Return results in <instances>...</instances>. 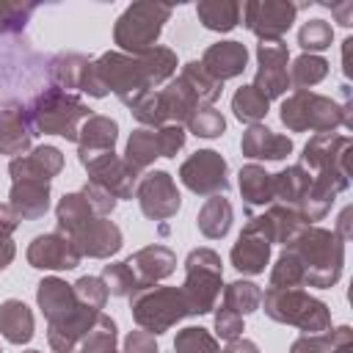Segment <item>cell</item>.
I'll return each instance as SVG.
<instances>
[{"label": "cell", "mask_w": 353, "mask_h": 353, "mask_svg": "<svg viewBox=\"0 0 353 353\" xmlns=\"http://www.w3.org/2000/svg\"><path fill=\"white\" fill-rule=\"evenodd\" d=\"M248 223L256 229V232H262L268 240H270V245L273 243H281V245H287L306 223L301 221V215L292 210V207H284V204H268V210L262 212V215H251L248 218Z\"/></svg>", "instance_id": "obj_27"}, {"label": "cell", "mask_w": 353, "mask_h": 353, "mask_svg": "<svg viewBox=\"0 0 353 353\" xmlns=\"http://www.w3.org/2000/svg\"><path fill=\"white\" fill-rule=\"evenodd\" d=\"M232 221H234V207H232V201L223 199V196H210V199L201 204L199 215H196V226H199V232H201L207 240H221V237H226L229 229H232Z\"/></svg>", "instance_id": "obj_34"}, {"label": "cell", "mask_w": 353, "mask_h": 353, "mask_svg": "<svg viewBox=\"0 0 353 353\" xmlns=\"http://www.w3.org/2000/svg\"><path fill=\"white\" fill-rule=\"evenodd\" d=\"M99 215L91 210V204L85 201V196L80 190L74 193H63L58 207H55V221H58V232L66 234L69 240H74L88 223H94Z\"/></svg>", "instance_id": "obj_32"}, {"label": "cell", "mask_w": 353, "mask_h": 353, "mask_svg": "<svg viewBox=\"0 0 353 353\" xmlns=\"http://www.w3.org/2000/svg\"><path fill=\"white\" fill-rule=\"evenodd\" d=\"M223 287V262L212 248H193L185 256V281L182 295L188 303L190 317L210 314Z\"/></svg>", "instance_id": "obj_7"}, {"label": "cell", "mask_w": 353, "mask_h": 353, "mask_svg": "<svg viewBox=\"0 0 353 353\" xmlns=\"http://www.w3.org/2000/svg\"><path fill=\"white\" fill-rule=\"evenodd\" d=\"M17 226H19V218L11 212L8 204H0V240L3 237H11L17 232Z\"/></svg>", "instance_id": "obj_54"}, {"label": "cell", "mask_w": 353, "mask_h": 353, "mask_svg": "<svg viewBox=\"0 0 353 353\" xmlns=\"http://www.w3.org/2000/svg\"><path fill=\"white\" fill-rule=\"evenodd\" d=\"M116 320L108 314H99L97 323L91 325V331L83 336V342L77 345V353H108L116 350Z\"/></svg>", "instance_id": "obj_43"}, {"label": "cell", "mask_w": 353, "mask_h": 353, "mask_svg": "<svg viewBox=\"0 0 353 353\" xmlns=\"http://www.w3.org/2000/svg\"><path fill=\"white\" fill-rule=\"evenodd\" d=\"M72 290H74L77 301H80L83 306H88V309L102 312L105 303H108V287L102 284L99 276H80V279L72 284Z\"/></svg>", "instance_id": "obj_50"}, {"label": "cell", "mask_w": 353, "mask_h": 353, "mask_svg": "<svg viewBox=\"0 0 353 353\" xmlns=\"http://www.w3.org/2000/svg\"><path fill=\"white\" fill-rule=\"evenodd\" d=\"M124 265L130 268L135 284H138V292L146 290V287H154L157 281L168 279L174 270H176V254L168 248V245H146L135 254H130L124 259Z\"/></svg>", "instance_id": "obj_19"}, {"label": "cell", "mask_w": 353, "mask_h": 353, "mask_svg": "<svg viewBox=\"0 0 353 353\" xmlns=\"http://www.w3.org/2000/svg\"><path fill=\"white\" fill-rule=\"evenodd\" d=\"M135 199L138 207L146 218L152 221H168L179 212L182 196L176 190V182L168 171H149L138 179L135 185Z\"/></svg>", "instance_id": "obj_13"}, {"label": "cell", "mask_w": 353, "mask_h": 353, "mask_svg": "<svg viewBox=\"0 0 353 353\" xmlns=\"http://www.w3.org/2000/svg\"><path fill=\"white\" fill-rule=\"evenodd\" d=\"M119 141V124L110 116L102 113H91L83 124H80V135H77V160L85 163L97 154L113 152Z\"/></svg>", "instance_id": "obj_25"}, {"label": "cell", "mask_w": 353, "mask_h": 353, "mask_svg": "<svg viewBox=\"0 0 353 353\" xmlns=\"http://www.w3.org/2000/svg\"><path fill=\"white\" fill-rule=\"evenodd\" d=\"M185 146V127L182 124H165V127H138L127 138L124 160L141 174L149 168L157 157H174Z\"/></svg>", "instance_id": "obj_9"}, {"label": "cell", "mask_w": 353, "mask_h": 353, "mask_svg": "<svg viewBox=\"0 0 353 353\" xmlns=\"http://www.w3.org/2000/svg\"><path fill=\"white\" fill-rule=\"evenodd\" d=\"M157 97H160V105H163V113H165V121L168 124H188L190 116L199 108H204L199 102V97L190 91V85L179 74L174 80H168V85L160 88Z\"/></svg>", "instance_id": "obj_31"}, {"label": "cell", "mask_w": 353, "mask_h": 353, "mask_svg": "<svg viewBox=\"0 0 353 353\" xmlns=\"http://www.w3.org/2000/svg\"><path fill=\"white\" fill-rule=\"evenodd\" d=\"M284 248L303 265V287L328 290L339 281L345 265V240L323 226H303Z\"/></svg>", "instance_id": "obj_2"}, {"label": "cell", "mask_w": 353, "mask_h": 353, "mask_svg": "<svg viewBox=\"0 0 353 353\" xmlns=\"http://www.w3.org/2000/svg\"><path fill=\"white\" fill-rule=\"evenodd\" d=\"M240 196L248 207H268L273 204V174H268L262 165L248 163L240 168Z\"/></svg>", "instance_id": "obj_37"}, {"label": "cell", "mask_w": 353, "mask_h": 353, "mask_svg": "<svg viewBox=\"0 0 353 353\" xmlns=\"http://www.w3.org/2000/svg\"><path fill=\"white\" fill-rule=\"evenodd\" d=\"M347 185H350V176L347 174H336V171H320V174H314L312 176V185L303 193V199L295 207V212L301 215V221L306 226H314V221H323L331 212L336 196L342 190H347Z\"/></svg>", "instance_id": "obj_16"}, {"label": "cell", "mask_w": 353, "mask_h": 353, "mask_svg": "<svg viewBox=\"0 0 353 353\" xmlns=\"http://www.w3.org/2000/svg\"><path fill=\"white\" fill-rule=\"evenodd\" d=\"M63 168V154L58 146L41 143L36 149H30L28 154H19L8 163V174L11 182L19 179H39V182H50L52 176H58Z\"/></svg>", "instance_id": "obj_22"}, {"label": "cell", "mask_w": 353, "mask_h": 353, "mask_svg": "<svg viewBox=\"0 0 353 353\" xmlns=\"http://www.w3.org/2000/svg\"><path fill=\"white\" fill-rule=\"evenodd\" d=\"M179 77L190 85V91L199 97V102H201L204 108H210V105H215V102L221 99L223 83L212 80V77L204 72V66H201L199 61H188V63L179 69Z\"/></svg>", "instance_id": "obj_40"}, {"label": "cell", "mask_w": 353, "mask_h": 353, "mask_svg": "<svg viewBox=\"0 0 353 353\" xmlns=\"http://www.w3.org/2000/svg\"><path fill=\"white\" fill-rule=\"evenodd\" d=\"M171 19V6L165 3H132L121 11L113 25V41L127 55H143L157 47V39Z\"/></svg>", "instance_id": "obj_6"}, {"label": "cell", "mask_w": 353, "mask_h": 353, "mask_svg": "<svg viewBox=\"0 0 353 353\" xmlns=\"http://www.w3.org/2000/svg\"><path fill=\"white\" fill-rule=\"evenodd\" d=\"M218 353H259V345L256 342H251V339H245V336H237V339H232L223 350H218Z\"/></svg>", "instance_id": "obj_55"}, {"label": "cell", "mask_w": 353, "mask_h": 353, "mask_svg": "<svg viewBox=\"0 0 353 353\" xmlns=\"http://www.w3.org/2000/svg\"><path fill=\"white\" fill-rule=\"evenodd\" d=\"M80 193L85 196V201L91 204V210H94L99 218H110V212L116 210V199H113L108 190H102L99 185H91V182H85V185L80 188Z\"/></svg>", "instance_id": "obj_52"}, {"label": "cell", "mask_w": 353, "mask_h": 353, "mask_svg": "<svg viewBox=\"0 0 353 353\" xmlns=\"http://www.w3.org/2000/svg\"><path fill=\"white\" fill-rule=\"evenodd\" d=\"M353 342V328L350 325H339V328H328L323 334H303L290 345V353H331L339 345Z\"/></svg>", "instance_id": "obj_39"}, {"label": "cell", "mask_w": 353, "mask_h": 353, "mask_svg": "<svg viewBox=\"0 0 353 353\" xmlns=\"http://www.w3.org/2000/svg\"><path fill=\"white\" fill-rule=\"evenodd\" d=\"M199 63L204 66V72L212 80L226 83V80H232V77H237V74L245 72V66H248V50H245L243 41H234V39L215 41V44H210L204 50V55H201Z\"/></svg>", "instance_id": "obj_21"}, {"label": "cell", "mask_w": 353, "mask_h": 353, "mask_svg": "<svg viewBox=\"0 0 353 353\" xmlns=\"http://www.w3.org/2000/svg\"><path fill=\"white\" fill-rule=\"evenodd\" d=\"M240 14H243V25L259 41H281V36L295 22L298 6L290 0H248Z\"/></svg>", "instance_id": "obj_12"}, {"label": "cell", "mask_w": 353, "mask_h": 353, "mask_svg": "<svg viewBox=\"0 0 353 353\" xmlns=\"http://www.w3.org/2000/svg\"><path fill=\"white\" fill-rule=\"evenodd\" d=\"M119 353H160V350H157L154 336L138 328V331H130V334L124 336V345H121Z\"/></svg>", "instance_id": "obj_53"}, {"label": "cell", "mask_w": 353, "mask_h": 353, "mask_svg": "<svg viewBox=\"0 0 353 353\" xmlns=\"http://www.w3.org/2000/svg\"><path fill=\"white\" fill-rule=\"evenodd\" d=\"M243 6L237 0H201L196 3V17L207 30L215 33H229L240 22Z\"/></svg>", "instance_id": "obj_36"}, {"label": "cell", "mask_w": 353, "mask_h": 353, "mask_svg": "<svg viewBox=\"0 0 353 353\" xmlns=\"http://www.w3.org/2000/svg\"><path fill=\"white\" fill-rule=\"evenodd\" d=\"M97 74L108 94L113 91L119 102L132 108L143 94L154 91L157 85L168 83L176 72V52L171 47H152L143 55H127V52H102L97 61Z\"/></svg>", "instance_id": "obj_1"}, {"label": "cell", "mask_w": 353, "mask_h": 353, "mask_svg": "<svg viewBox=\"0 0 353 353\" xmlns=\"http://www.w3.org/2000/svg\"><path fill=\"white\" fill-rule=\"evenodd\" d=\"M0 353H3V350H0Z\"/></svg>", "instance_id": "obj_58"}, {"label": "cell", "mask_w": 353, "mask_h": 353, "mask_svg": "<svg viewBox=\"0 0 353 353\" xmlns=\"http://www.w3.org/2000/svg\"><path fill=\"white\" fill-rule=\"evenodd\" d=\"M14 256H17V245L11 243V237H3L0 240V273L14 262Z\"/></svg>", "instance_id": "obj_56"}, {"label": "cell", "mask_w": 353, "mask_h": 353, "mask_svg": "<svg viewBox=\"0 0 353 353\" xmlns=\"http://www.w3.org/2000/svg\"><path fill=\"white\" fill-rule=\"evenodd\" d=\"M188 130H190L196 138H218V135H223V130H226V119H223V113L215 110L212 105H210V108H199V110L190 116Z\"/></svg>", "instance_id": "obj_49"}, {"label": "cell", "mask_w": 353, "mask_h": 353, "mask_svg": "<svg viewBox=\"0 0 353 353\" xmlns=\"http://www.w3.org/2000/svg\"><path fill=\"white\" fill-rule=\"evenodd\" d=\"M350 135H336V132H317L306 141L303 146V163L309 168L320 171H336V174H347V154H350Z\"/></svg>", "instance_id": "obj_18"}, {"label": "cell", "mask_w": 353, "mask_h": 353, "mask_svg": "<svg viewBox=\"0 0 353 353\" xmlns=\"http://www.w3.org/2000/svg\"><path fill=\"white\" fill-rule=\"evenodd\" d=\"M215 334H218L221 339H226V342L243 336V317L221 303V306L215 309Z\"/></svg>", "instance_id": "obj_51"}, {"label": "cell", "mask_w": 353, "mask_h": 353, "mask_svg": "<svg viewBox=\"0 0 353 353\" xmlns=\"http://www.w3.org/2000/svg\"><path fill=\"white\" fill-rule=\"evenodd\" d=\"M229 259H232L237 273L259 276V273H265V265L270 262V240L262 232H256L251 223H245L240 237H237V243L232 245Z\"/></svg>", "instance_id": "obj_23"}, {"label": "cell", "mask_w": 353, "mask_h": 353, "mask_svg": "<svg viewBox=\"0 0 353 353\" xmlns=\"http://www.w3.org/2000/svg\"><path fill=\"white\" fill-rule=\"evenodd\" d=\"M179 182L196 196H223L229 190V165L215 149H196L179 165Z\"/></svg>", "instance_id": "obj_10"}, {"label": "cell", "mask_w": 353, "mask_h": 353, "mask_svg": "<svg viewBox=\"0 0 353 353\" xmlns=\"http://www.w3.org/2000/svg\"><path fill=\"white\" fill-rule=\"evenodd\" d=\"M130 312L135 325L152 336H160L179 320L190 317L179 287H146L130 298Z\"/></svg>", "instance_id": "obj_8"}, {"label": "cell", "mask_w": 353, "mask_h": 353, "mask_svg": "<svg viewBox=\"0 0 353 353\" xmlns=\"http://www.w3.org/2000/svg\"><path fill=\"white\" fill-rule=\"evenodd\" d=\"M259 306H265V314L270 320L295 325L303 334H323L331 328V309L320 298L303 292L301 287H292V290L268 287L262 292Z\"/></svg>", "instance_id": "obj_5"}, {"label": "cell", "mask_w": 353, "mask_h": 353, "mask_svg": "<svg viewBox=\"0 0 353 353\" xmlns=\"http://www.w3.org/2000/svg\"><path fill=\"white\" fill-rule=\"evenodd\" d=\"M36 303L41 309V314L47 317V325H55V323H63L66 317H72L80 306L72 284H66L63 279L58 276H47L39 281L36 287Z\"/></svg>", "instance_id": "obj_24"}, {"label": "cell", "mask_w": 353, "mask_h": 353, "mask_svg": "<svg viewBox=\"0 0 353 353\" xmlns=\"http://www.w3.org/2000/svg\"><path fill=\"white\" fill-rule=\"evenodd\" d=\"M33 141V127L28 119V108L22 102H3L0 105V154H8L11 160L19 154H28Z\"/></svg>", "instance_id": "obj_20"}, {"label": "cell", "mask_w": 353, "mask_h": 353, "mask_svg": "<svg viewBox=\"0 0 353 353\" xmlns=\"http://www.w3.org/2000/svg\"><path fill=\"white\" fill-rule=\"evenodd\" d=\"M25 353H41V350H25Z\"/></svg>", "instance_id": "obj_57"}, {"label": "cell", "mask_w": 353, "mask_h": 353, "mask_svg": "<svg viewBox=\"0 0 353 353\" xmlns=\"http://www.w3.org/2000/svg\"><path fill=\"white\" fill-rule=\"evenodd\" d=\"M102 284L108 287V295H116V298H132L138 292V284L130 273V268L124 262H110L102 268Z\"/></svg>", "instance_id": "obj_48"}, {"label": "cell", "mask_w": 353, "mask_h": 353, "mask_svg": "<svg viewBox=\"0 0 353 353\" xmlns=\"http://www.w3.org/2000/svg\"><path fill=\"white\" fill-rule=\"evenodd\" d=\"M309 185H312V174L301 163L287 165L279 174H273V201L295 210L301 204L303 193L309 190Z\"/></svg>", "instance_id": "obj_35"}, {"label": "cell", "mask_w": 353, "mask_h": 353, "mask_svg": "<svg viewBox=\"0 0 353 353\" xmlns=\"http://www.w3.org/2000/svg\"><path fill=\"white\" fill-rule=\"evenodd\" d=\"M240 149L251 160H284L292 152V138L279 135L265 124H251L240 138Z\"/></svg>", "instance_id": "obj_30"}, {"label": "cell", "mask_w": 353, "mask_h": 353, "mask_svg": "<svg viewBox=\"0 0 353 353\" xmlns=\"http://www.w3.org/2000/svg\"><path fill=\"white\" fill-rule=\"evenodd\" d=\"M0 334L11 345H28L36 334V320L28 303L19 298H8L0 303Z\"/></svg>", "instance_id": "obj_33"}, {"label": "cell", "mask_w": 353, "mask_h": 353, "mask_svg": "<svg viewBox=\"0 0 353 353\" xmlns=\"http://www.w3.org/2000/svg\"><path fill=\"white\" fill-rule=\"evenodd\" d=\"M36 8H39L36 3L0 0V36H17V33H22Z\"/></svg>", "instance_id": "obj_46"}, {"label": "cell", "mask_w": 353, "mask_h": 353, "mask_svg": "<svg viewBox=\"0 0 353 353\" xmlns=\"http://www.w3.org/2000/svg\"><path fill=\"white\" fill-rule=\"evenodd\" d=\"M47 74L52 80L55 88H63V91H83L88 97H108V88L102 85L99 74H97V66L88 55H80V52H58L50 58L47 63Z\"/></svg>", "instance_id": "obj_11"}, {"label": "cell", "mask_w": 353, "mask_h": 353, "mask_svg": "<svg viewBox=\"0 0 353 353\" xmlns=\"http://www.w3.org/2000/svg\"><path fill=\"white\" fill-rule=\"evenodd\" d=\"M268 108H270V102L254 88V85H240L237 91H234V97H232V110H234V116L243 121V124H259L265 116H268Z\"/></svg>", "instance_id": "obj_42"}, {"label": "cell", "mask_w": 353, "mask_h": 353, "mask_svg": "<svg viewBox=\"0 0 353 353\" xmlns=\"http://www.w3.org/2000/svg\"><path fill=\"white\" fill-rule=\"evenodd\" d=\"M279 119L290 132H334L336 127H353L350 116V102L339 105L331 97L314 94V91H295L290 94L281 108Z\"/></svg>", "instance_id": "obj_4"}, {"label": "cell", "mask_w": 353, "mask_h": 353, "mask_svg": "<svg viewBox=\"0 0 353 353\" xmlns=\"http://www.w3.org/2000/svg\"><path fill=\"white\" fill-rule=\"evenodd\" d=\"M218 350H221L218 339L201 325H188V328L176 331L174 353H218Z\"/></svg>", "instance_id": "obj_45"}, {"label": "cell", "mask_w": 353, "mask_h": 353, "mask_svg": "<svg viewBox=\"0 0 353 353\" xmlns=\"http://www.w3.org/2000/svg\"><path fill=\"white\" fill-rule=\"evenodd\" d=\"M25 256H28V265L36 270H74L83 259L77 245L61 232H47L33 237Z\"/></svg>", "instance_id": "obj_17"}, {"label": "cell", "mask_w": 353, "mask_h": 353, "mask_svg": "<svg viewBox=\"0 0 353 353\" xmlns=\"http://www.w3.org/2000/svg\"><path fill=\"white\" fill-rule=\"evenodd\" d=\"M221 303H223L226 309L237 312L240 317H245V314H251V312L259 309V303H262V290H259L254 281L237 279V281H232V284L223 287V301H221Z\"/></svg>", "instance_id": "obj_41"}, {"label": "cell", "mask_w": 353, "mask_h": 353, "mask_svg": "<svg viewBox=\"0 0 353 353\" xmlns=\"http://www.w3.org/2000/svg\"><path fill=\"white\" fill-rule=\"evenodd\" d=\"M102 312L97 309H88V306H77V312L72 317H66L63 323H55V325H47V342L52 347V353H74L77 345L83 342V336L91 331V325L97 323Z\"/></svg>", "instance_id": "obj_29"}, {"label": "cell", "mask_w": 353, "mask_h": 353, "mask_svg": "<svg viewBox=\"0 0 353 353\" xmlns=\"http://www.w3.org/2000/svg\"><path fill=\"white\" fill-rule=\"evenodd\" d=\"M8 207L19 221H39L50 210V182L39 179H19L11 182Z\"/></svg>", "instance_id": "obj_26"}, {"label": "cell", "mask_w": 353, "mask_h": 353, "mask_svg": "<svg viewBox=\"0 0 353 353\" xmlns=\"http://www.w3.org/2000/svg\"><path fill=\"white\" fill-rule=\"evenodd\" d=\"M331 41H334V28L325 19H309L298 30V44L303 47V52L317 55V52L328 50Z\"/></svg>", "instance_id": "obj_47"}, {"label": "cell", "mask_w": 353, "mask_h": 353, "mask_svg": "<svg viewBox=\"0 0 353 353\" xmlns=\"http://www.w3.org/2000/svg\"><path fill=\"white\" fill-rule=\"evenodd\" d=\"M88 174V182L91 185H99L102 190H108L116 201L119 199H132L135 196V185L141 179V174L124 160L119 157L116 152H105V154H97L85 163H80Z\"/></svg>", "instance_id": "obj_14"}, {"label": "cell", "mask_w": 353, "mask_h": 353, "mask_svg": "<svg viewBox=\"0 0 353 353\" xmlns=\"http://www.w3.org/2000/svg\"><path fill=\"white\" fill-rule=\"evenodd\" d=\"M25 108H28L33 135L44 132V135H61L66 141H77L80 124L91 116V108L77 94L55 88V85L36 94L33 102L25 105Z\"/></svg>", "instance_id": "obj_3"}, {"label": "cell", "mask_w": 353, "mask_h": 353, "mask_svg": "<svg viewBox=\"0 0 353 353\" xmlns=\"http://www.w3.org/2000/svg\"><path fill=\"white\" fill-rule=\"evenodd\" d=\"M290 72V88L295 91H309L312 85H317L320 80H325L328 74V61L323 55H312V52H303L292 61V66L287 69Z\"/></svg>", "instance_id": "obj_38"}, {"label": "cell", "mask_w": 353, "mask_h": 353, "mask_svg": "<svg viewBox=\"0 0 353 353\" xmlns=\"http://www.w3.org/2000/svg\"><path fill=\"white\" fill-rule=\"evenodd\" d=\"M270 287L276 290H292V287H303V265L298 262V256L284 248L270 270Z\"/></svg>", "instance_id": "obj_44"}, {"label": "cell", "mask_w": 353, "mask_h": 353, "mask_svg": "<svg viewBox=\"0 0 353 353\" xmlns=\"http://www.w3.org/2000/svg\"><path fill=\"white\" fill-rule=\"evenodd\" d=\"M72 243L77 245L80 256L108 259V256H113V254L121 251V229L113 221H108V218H97Z\"/></svg>", "instance_id": "obj_28"}, {"label": "cell", "mask_w": 353, "mask_h": 353, "mask_svg": "<svg viewBox=\"0 0 353 353\" xmlns=\"http://www.w3.org/2000/svg\"><path fill=\"white\" fill-rule=\"evenodd\" d=\"M290 50L284 41H259L256 44V77H254V88L270 102L287 94L290 88Z\"/></svg>", "instance_id": "obj_15"}]
</instances>
